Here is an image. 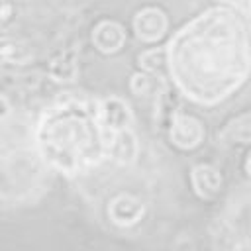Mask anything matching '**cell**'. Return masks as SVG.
I'll use <instances>...</instances> for the list:
<instances>
[{
    "instance_id": "6da1fadb",
    "label": "cell",
    "mask_w": 251,
    "mask_h": 251,
    "mask_svg": "<svg viewBox=\"0 0 251 251\" xmlns=\"http://www.w3.org/2000/svg\"><path fill=\"white\" fill-rule=\"evenodd\" d=\"M169 67L192 100L216 104L245 82L251 47L243 22L227 8H212L186 24L169 43Z\"/></svg>"
},
{
    "instance_id": "277c9868",
    "label": "cell",
    "mask_w": 251,
    "mask_h": 251,
    "mask_svg": "<svg viewBox=\"0 0 251 251\" xmlns=\"http://www.w3.org/2000/svg\"><path fill=\"white\" fill-rule=\"evenodd\" d=\"M175 141L182 147H192L200 141L202 137V127L200 122H196L194 118H178V122L175 124Z\"/></svg>"
},
{
    "instance_id": "52a82bcc",
    "label": "cell",
    "mask_w": 251,
    "mask_h": 251,
    "mask_svg": "<svg viewBox=\"0 0 251 251\" xmlns=\"http://www.w3.org/2000/svg\"><path fill=\"white\" fill-rule=\"evenodd\" d=\"M226 2L233 4L237 10H241V12H247V14L251 16V0H226Z\"/></svg>"
},
{
    "instance_id": "3957f363",
    "label": "cell",
    "mask_w": 251,
    "mask_h": 251,
    "mask_svg": "<svg viewBox=\"0 0 251 251\" xmlns=\"http://www.w3.org/2000/svg\"><path fill=\"white\" fill-rule=\"evenodd\" d=\"M165 25H167V20H165V16H163L159 10H145V12L139 14L137 20H135V29H137V33H139L143 39H147V41L157 39V37L165 31Z\"/></svg>"
},
{
    "instance_id": "8992f818",
    "label": "cell",
    "mask_w": 251,
    "mask_h": 251,
    "mask_svg": "<svg viewBox=\"0 0 251 251\" xmlns=\"http://www.w3.org/2000/svg\"><path fill=\"white\" fill-rule=\"evenodd\" d=\"M194 182H198L196 188H198L202 194L210 196V194H214V192L218 190V186H220V175H218L214 169H210V167H198V169L194 171Z\"/></svg>"
},
{
    "instance_id": "7a4b0ae2",
    "label": "cell",
    "mask_w": 251,
    "mask_h": 251,
    "mask_svg": "<svg viewBox=\"0 0 251 251\" xmlns=\"http://www.w3.org/2000/svg\"><path fill=\"white\" fill-rule=\"evenodd\" d=\"M39 147L53 167L76 173L98 161L102 137L94 118L78 104H67L45 116L39 127Z\"/></svg>"
},
{
    "instance_id": "5b68a950",
    "label": "cell",
    "mask_w": 251,
    "mask_h": 251,
    "mask_svg": "<svg viewBox=\"0 0 251 251\" xmlns=\"http://www.w3.org/2000/svg\"><path fill=\"white\" fill-rule=\"evenodd\" d=\"M224 137L231 143H251V112L231 120L224 129Z\"/></svg>"
}]
</instances>
